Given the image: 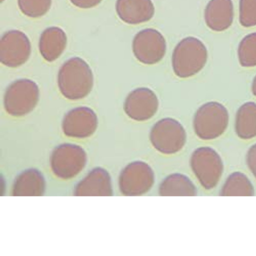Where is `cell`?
I'll return each mask as SVG.
<instances>
[{"label": "cell", "mask_w": 256, "mask_h": 256, "mask_svg": "<svg viewBox=\"0 0 256 256\" xmlns=\"http://www.w3.org/2000/svg\"><path fill=\"white\" fill-rule=\"evenodd\" d=\"M186 132L182 124L171 118L156 122L152 126L150 138L154 146L166 154L176 152L184 146Z\"/></svg>", "instance_id": "cell-5"}, {"label": "cell", "mask_w": 256, "mask_h": 256, "mask_svg": "<svg viewBox=\"0 0 256 256\" xmlns=\"http://www.w3.org/2000/svg\"><path fill=\"white\" fill-rule=\"evenodd\" d=\"M116 10L124 22L138 24L146 22L153 17L154 6L151 0H117Z\"/></svg>", "instance_id": "cell-11"}, {"label": "cell", "mask_w": 256, "mask_h": 256, "mask_svg": "<svg viewBox=\"0 0 256 256\" xmlns=\"http://www.w3.org/2000/svg\"><path fill=\"white\" fill-rule=\"evenodd\" d=\"M234 130L242 139L256 136V103L248 102L240 106L236 114Z\"/></svg>", "instance_id": "cell-14"}, {"label": "cell", "mask_w": 256, "mask_h": 256, "mask_svg": "<svg viewBox=\"0 0 256 256\" xmlns=\"http://www.w3.org/2000/svg\"><path fill=\"white\" fill-rule=\"evenodd\" d=\"M31 52V45L25 34L18 30L6 32L0 42V60L2 64L10 68L24 64Z\"/></svg>", "instance_id": "cell-7"}, {"label": "cell", "mask_w": 256, "mask_h": 256, "mask_svg": "<svg viewBox=\"0 0 256 256\" xmlns=\"http://www.w3.org/2000/svg\"><path fill=\"white\" fill-rule=\"evenodd\" d=\"M238 54L242 66H256V32L250 34L242 38L238 45Z\"/></svg>", "instance_id": "cell-15"}, {"label": "cell", "mask_w": 256, "mask_h": 256, "mask_svg": "<svg viewBox=\"0 0 256 256\" xmlns=\"http://www.w3.org/2000/svg\"><path fill=\"white\" fill-rule=\"evenodd\" d=\"M158 100L156 94L146 87L136 88L126 97L124 110L132 120L142 122L152 118L158 108Z\"/></svg>", "instance_id": "cell-9"}, {"label": "cell", "mask_w": 256, "mask_h": 256, "mask_svg": "<svg viewBox=\"0 0 256 256\" xmlns=\"http://www.w3.org/2000/svg\"><path fill=\"white\" fill-rule=\"evenodd\" d=\"M4 0H0V2H2Z\"/></svg>", "instance_id": "cell-20"}, {"label": "cell", "mask_w": 256, "mask_h": 256, "mask_svg": "<svg viewBox=\"0 0 256 256\" xmlns=\"http://www.w3.org/2000/svg\"><path fill=\"white\" fill-rule=\"evenodd\" d=\"M252 92L253 94L256 96V75L254 77L252 84Z\"/></svg>", "instance_id": "cell-19"}, {"label": "cell", "mask_w": 256, "mask_h": 256, "mask_svg": "<svg viewBox=\"0 0 256 256\" xmlns=\"http://www.w3.org/2000/svg\"><path fill=\"white\" fill-rule=\"evenodd\" d=\"M21 12L30 18H38L50 10L52 0H18Z\"/></svg>", "instance_id": "cell-16"}, {"label": "cell", "mask_w": 256, "mask_h": 256, "mask_svg": "<svg viewBox=\"0 0 256 256\" xmlns=\"http://www.w3.org/2000/svg\"><path fill=\"white\" fill-rule=\"evenodd\" d=\"M86 161V154L80 146L63 144L53 150L51 162L54 172L60 176H73L81 170Z\"/></svg>", "instance_id": "cell-8"}, {"label": "cell", "mask_w": 256, "mask_h": 256, "mask_svg": "<svg viewBox=\"0 0 256 256\" xmlns=\"http://www.w3.org/2000/svg\"><path fill=\"white\" fill-rule=\"evenodd\" d=\"M58 84L60 91L66 98L70 100L83 98L92 90V72L83 59L79 57L71 58L60 68Z\"/></svg>", "instance_id": "cell-1"}, {"label": "cell", "mask_w": 256, "mask_h": 256, "mask_svg": "<svg viewBox=\"0 0 256 256\" xmlns=\"http://www.w3.org/2000/svg\"><path fill=\"white\" fill-rule=\"evenodd\" d=\"M233 5L231 0H210L204 10V20L211 30L221 32L232 22Z\"/></svg>", "instance_id": "cell-12"}, {"label": "cell", "mask_w": 256, "mask_h": 256, "mask_svg": "<svg viewBox=\"0 0 256 256\" xmlns=\"http://www.w3.org/2000/svg\"><path fill=\"white\" fill-rule=\"evenodd\" d=\"M39 88L33 80L22 78L12 82L6 88L4 98L6 112L20 116L31 112L39 100Z\"/></svg>", "instance_id": "cell-4"}, {"label": "cell", "mask_w": 256, "mask_h": 256, "mask_svg": "<svg viewBox=\"0 0 256 256\" xmlns=\"http://www.w3.org/2000/svg\"><path fill=\"white\" fill-rule=\"evenodd\" d=\"M98 126L96 114L86 106L76 107L68 112L62 124V132L66 136L78 138L90 136L95 132Z\"/></svg>", "instance_id": "cell-10"}, {"label": "cell", "mask_w": 256, "mask_h": 256, "mask_svg": "<svg viewBox=\"0 0 256 256\" xmlns=\"http://www.w3.org/2000/svg\"><path fill=\"white\" fill-rule=\"evenodd\" d=\"M229 122L227 108L218 102H208L196 111L193 126L200 139L210 140L221 136L226 130Z\"/></svg>", "instance_id": "cell-3"}, {"label": "cell", "mask_w": 256, "mask_h": 256, "mask_svg": "<svg viewBox=\"0 0 256 256\" xmlns=\"http://www.w3.org/2000/svg\"><path fill=\"white\" fill-rule=\"evenodd\" d=\"M102 0H70L75 6L82 8H88L98 4Z\"/></svg>", "instance_id": "cell-18"}, {"label": "cell", "mask_w": 256, "mask_h": 256, "mask_svg": "<svg viewBox=\"0 0 256 256\" xmlns=\"http://www.w3.org/2000/svg\"><path fill=\"white\" fill-rule=\"evenodd\" d=\"M67 38L60 28L51 26L42 33L39 40V50L46 61L52 62L57 59L64 50Z\"/></svg>", "instance_id": "cell-13"}, {"label": "cell", "mask_w": 256, "mask_h": 256, "mask_svg": "<svg viewBox=\"0 0 256 256\" xmlns=\"http://www.w3.org/2000/svg\"><path fill=\"white\" fill-rule=\"evenodd\" d=\"M240 22L245 27L256 25V0H240Z\"/></svg>", "instance_id": "cell-17"}, {"label": "cell", "mask_w": 256, "mask_h": 256, "mask_svg": "<svg viewBox=\"0 0 256 256\" xmlns=\"http://www.w3.org/2000/svg\"><path fill=\"white\" fill-rule=\"evenodd\" d=\"M208 51L199 39L188 36L182 39L174 49L172 64L174 74L188 78L200 72L206 65Z\"/></svg>", "instance_id": "cell-2"}, {"label": "cell", "mask_w": 256, "mask_h": 256, "mask_svg": "<svg viewBox=\"0 0 256 256\" xmlns=\"http://www.w3.org/2000/svg\"><path fill=\"white\" fill-rule=\"evenodd\" d=\"M166 42L158 30L147 28L138 32L132 42L136 58L145 64H154L160 61L166 52Z\"/></svg>", "instance_id": "cell-6"}]
</instances>
